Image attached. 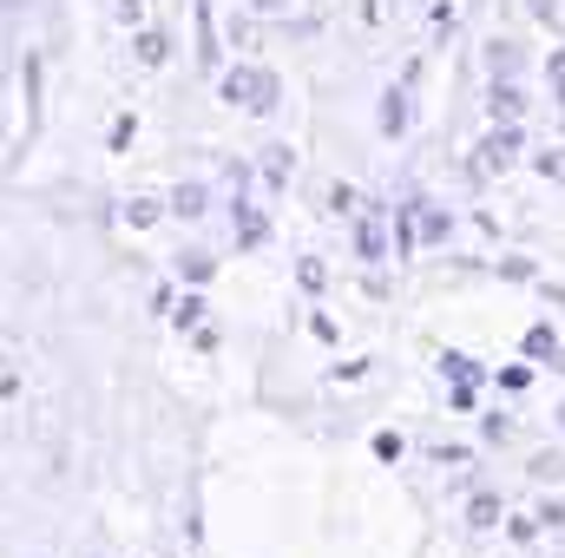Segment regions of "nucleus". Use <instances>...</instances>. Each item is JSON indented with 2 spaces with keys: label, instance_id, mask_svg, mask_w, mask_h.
<instances>
[{
  "label": "nucleus",
  "instance_id": "2",
  "mask_svg": "<svg viewBox=\"0 0 565 558\" xmlns=\"http://www.w3.org/2000/svg\"><path fill=\"white\" fill-rule=\"evenodd\" d=\"M520 158V126H493L487 139H480V158H473V171L480 178H493V171H507Z\"/></svg>",
  "mask_w": 565,
  "mask_h": 558
},
{
  "label": "nucleus",
  "instance_id": "17",
  "mask_svg": "<svg viewBox=\"0 0 565 558\" xmlns=\"http://www.w3.org/2000/svg\"><path fill=\"white\" fill-rule=\"evenodd\" d=\"M139 60H145V66H158V60H164V33H139Z\"/></svg>",
  "mask_w": 565,
  "mask_h": 558
},
{
  "label": "nucleus",
  "instance_id": "11",
  "mask_svg": "<svg viewBox=\"0 0 565 558\" xmlns=\"http://www.w3.org/2000/svg\"><path fill=\"white\" fill-rule=\"evenodd\" d=\"M204 204H211L204 184H178V191H171V211H178V217H204Z\"/></svg>",
  "mask_w": 565,
  "mask_h": 558
},
{
  "label": "nucleus",
  "instance_id": "13",
  "mask_svg": "<svg viewBox=\"0 0 565 558\" xmlns=\"http://www.w3.org/2000/svg\"><path fill=\"white\" fill-rule=\"evenodd\" d=\"M289 171H296L289 144H270V151H264V178H270V184H289Z\"/></svg>",
  "mask_w": 565,
  "mask_h": 558
},
{
  "label": "nucleus",
  "instance_id": "26",
  "mask_svg": "<svg viewBox=\"0 0 565 558\" xmlns=\"http://www.w3.org/2000/svg\"><path fill=\"white\" fill-rule=\"evenodd\" d=\"M559 427H565V401H559Z\"/></svg>",
  "mask_w": 565,
  "mask_h": 558
},
{
  "label": "nucleus",
  "instance_id": "7",
  "mask_svg": "<svg viewBox=\"0 0 565 558\" xmlns=\"http://www.w3.org/2000/svg\"><path fill=\"white\" fill-rule=\"evenodd\" d=\"M355 244H362V257H369V264H382V257H388V237H382V217H375V211L355 224Z\"/></svg>",
  "mask_w": 565,
  "mask_h": 558
},
{
  "label": "nucleus",
  "instance_id": "16",
  "mask_svg": "<svg viewBox=\"0 0 565 558\" xmlns=\"http://www.w3.org/2000/svg\"><path fill=\"white\" fill-rule=\"evenodd\" d=\"M559 473H565L559 453H533V480H559Z\"/></svg>",
  "mask_w": 565,
  "mask_h": 558
},
{
  "label": "nucleus",
  "instance_id": "15",
  "mask_svg": "<svg viewBox=\"0 0 565 558\" xmlns=\"http://www.w3.org/2000/svg\"><path fill=\"white\" fill-rule=\"evenodd\" d=\"M211 270H217V264H211V250H184V257H178V277H191V282H204Z\"/></svg>",
  "mask_w": 565,
  "mask_h": 558
},
{
  "label": "nucleus",
  "instance_id": "12",
  "mask_svg": "<svg viewBox=\"0 0 565 558\" xmlns=\"http://www.w3.org/2000/svg\"><path fill=\"white\" fill-rule=\"evenodd\" d=\"M415 204H422V244H440V237L454 230V217H447V211H434L427 197H415Z\"/></svg>",
  "mask_w": 565,
  "mask_h": 558
},
{
  "label": "nucleus",
  "instance_id": "9",
  "mask_svg": "<svg viewBox=\"0 0 565 558\" xmlns=\"http://www.w3.org/2000/svg\"><path fill=\"white\" fill-rule=\"evenodd\" d=\"M526 355H533V362H559V335H553V322H533V329H526Z\"/></svg>",
  "mask_w": 565,
  "mask_h": 558
},
{
  "label": "nucleus",
  "instance_id": "21",
  "mask_svg": "<svg viewBox=\"0 0 565 558\" xmlns=\"http://www.w3.org/2000/svg\"><path fill=\"white\" fill-rule=\"evenodd\" d=\"M434 466H467V447H434Z\"/></svg>",
  "mask_w": 565,
  "mask_h": 558
},
{
  "label": "nucleus",
  "instance_id": "20",
  "mask_svg": "<svg viewBox=\"0 0 565 558\" xmlns=\"http://www.w3.org/2000/svg\"><path fill=\"white\" fill-rule=\"evenodd\" d=\"M402 447H408L402 433H375V453H382V460H402Z\"/></svg>",
  "mask_w": 565,
  "mask_h": 558
},
{
  "label": "nucleus",
  "instance_id": "5",
  "mask_svg": "<svg viewBox=\"0 0 565 558\" xmlns=\"http://www.w3.org/2000/svg\"><path fill=\"white\" fill-rule=\"evenodd\" d=\"M198 66L217 73V26H211V0H198Z\"/></svg>",
  "mask_w": 565,
  "mask_h": 558
},
{
  "label": "nucleus",
  "instance_id": "3",
  "mask_svg": "<svg viewBox=\"0 0 565 558\" xmlns=\"http://www.w3.org/2000/svg\"><path fill=\"white\" fill-rule=\"evenodd\" d=\"M487 112H493V126H520V112H526V93H520L513 79H493V86H487Z\"/></svg>",
  "mask_w": 565,
  "mask_h": 558
},
{
  "label": "nucleus",
  "instance_id": "24",
  "mask_svg": "<svg viewBox=\"0 0 565 558\" xmlns=\"http://www.w3.org/2000/svg\"><path fill=\"white\" fill-rule=\"evenodd\" d=\"M257 7H264V13H277V7H282V0H257Z\"/></svg>",
  "mask_w": 565,
  "mask_h": 558
},
{
  "label": "nucleus",
  "instance_id": "10",
  "mask_svg": "<svg viewBox=\"0 0 565 558\" xmlns=\"http://www.w3.org/2000/svg\"><path fill=\"white\" fill-rule=\"evenodd\" d=\"M467 526H473V533H493V526H500V500H493V493H473Z\"/></svg>",
  "mask_w": 565,
  "mask_h": 558
},
{
  "label": "nucleus",
  "instance_id": "1",
  "mask_svg": "<svg viewBox=\"0 0 565 558\" xmlns=\"http://www.w3.org/2000/svg\"><path fill=\"white\" fill-rule=\"evenodd\" d=\"M217 93H224L231 106H244V112H277V99H282V86H277L270 66H231Z\"/></svg>",
  "mask_w": 565,
  "mask_h": 558
},
{
  "label": "nucleus",
  "instance_id": "4",
  "mask_svg": "<svg viewBox=\"0 0 565 558\" xmlns=\"http://www.w3.org/2000/svg\"><path fill=\"white\" fill-rule=\"evenodd\" d=\"M375 119H382V132H388V139H402V132H408V86H388Z\"/></svg>",
  "mask_w": 565,
  "mask_h": 558
},
{
  "label": "nucleus",
  "instance_id": "19",
  "mask_svg": "<svg viewBox=\"0 0 565 558\" xmlns=\"http://www.w3.org/2000/svg\"><path fill=\"white\" fill-rule=\"evenodd\" d=\"M440 368H447V375H454V382H473V375H480V368H473V362H467V355H440Z\"/></svg>",
  "mask_w": 565,
  "mask_h": 558
},
{
  "label": "nucleus",
  "instance_id": "6",
  "mask_svg": "<svg viewBox=\"0 0 565 558\" xmlns=\"http://www.w3.org/2000/svg\"><path fill=\"white\" fill-rule=\"evenodd\" d=\"M487 73L493 79H513L520 73V46L513 40H487Z\"/></svg>",
  "mask_w": 565,
  "mask_h": 558
},
{
  "label": "nucleus",
  "instance_id": "23",
  "mask_svg": "<svg viewBox=\"0 0 565 558\" xmlns=\"http://www.w3.org/2000/svg\"><path fill=\"white\" fill-rule=\"evenodd\" d=\"M526 7H533V13H540V20H546V26H553V20H559V0H526Z\"/></svg>",
  "mask_w": 565,
  "mask_h": 558
},
{
  "label": "nucleus",
  "instance_id": "18",
  "mask_svg": "<svg viewBox=\"0 0 565 558\" xmlns=\"http://www.w3.org/2000/svg\"><path fill=\"white\" fill-rule=\"evenodd\" d=\"M329 211L349 217V211H355V191H349V184H329Z\"/></svg>",
  "mask_w": 565,
  "mask_h": 558
},
{
  "label": "nucleus",
  "instance_id": "22",
  "mask_svg": "<svg viewBox=\"0 0 565 558\" xmlns=\"http://www.w3.org/2000/svg\"><path fill=\"white\" fill-rule=\"evenodd\" d=\"M533 519H540V526H553V533H559V526H565V506H559V500H553V506H540V513H533Z\"/></svg>",
  "mask_w": 565,
  "mask_h": 558
},
{
  "label": "nucleus",
  "instance_id": "25",
  "mask_svg": "<svg viewBox=\"0 0 565 558\" xmlns=\"http://www.w3.org/2000/svg\"><path fill=\"white\" fill-rule=\"evenodd\" d=\"M553 368H559V375H565V348H559V362H553Z\"/></svg>",
  "mask_w": 565,
  "mask_h": 558
},
{
  "label": "nucleus",
  "instance_id": "8",
  "mask_svg": "<svg viewBox=\"0 0 565 558\" xmlns=\"http://www.w3.org/2000/svg\"><path fill=\"white\" fill-rule=\"evenodd\" d=\"M264 237H270V224H264V217H257V211L237 197V244H244V250H257Z\"/></svg>",
  "mask_w": 565,
  "mask_h": 558
},
{
  "label": "nucleus",
  "instance_id": "14",
  "mask_svg": "<svg viewBox=\"0 0 565 558\" xmlns=\"http://www.w3.org/2000/svg\"><path fill=\"white\" fill-rule=\"evenodd\" d=\"M533 171H540L546 184H565V144H553V151H533Z\"/></svg>",
  "mask_w": 565,
  "mask_h": 558
}]
</instances>
